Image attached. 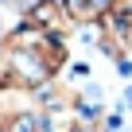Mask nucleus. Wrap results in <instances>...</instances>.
I'll use <instances>...</instances> for the list:
<instances>
[{
    "instance_id": "f257e3e1",
    "label": "nucleus",
    "mask_w": 132,
    "mask_h": 132,
    "mask_svg": "<svg viewBox=\"0 0 132 132\" xmlns=\"http://www.w3.org/2000/svg\"><path fill=\"white\" fill-rule=\"evenodd\" d=\"M62 8L70 20L78 23H93V20H105L109 8H113V0H62Z\"/></svg>"
},
{
    "instance_id": "f03ea898",
    "label": "nucleus",
    "mask_w": 132,
    "mask_h": 132,
    "mask_svg": "<svg viewBox=\"0 0 132 132\" xmlns=\"http://www.w3.org/2000/svg\"><path fill=\"white\" fill-rule=\"evenodd\" d=\"M120 105H124V109H132V86L124 89V101H120Z\"/></svg>"
}]
</instances>
